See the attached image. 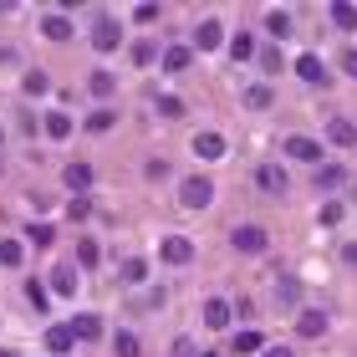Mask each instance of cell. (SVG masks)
<instances>
[{
	"instance_id": "f546056e",
	"label": "cell",
	"mask_w": 357,
	"mask_h": 357,
	"mask_svg": "<svg viewBox=\"0 0 357 357\" xmlns=\"http://www.w3.org/2000/svg\"><path fill=\"white\" fill-rule=\"evenodd\" d=\"M332 21L342 26V31H357V6H342V0H337V6H332Z\"/></svg>"
},
{
	"instance_id": "2e32d148",
	"label": "cell",
	"mask_w": 357,
	"mask_h": 357,
	"mask_svg": "<svg viewBox=\"0 0 357 357\" xmlns=\"http://www.w3.org/2000/svg\"><path fill=\"white\" fill-rule=\"evenodd\" d=\"M194 153L215 164V158H225V138H220V133H199V138H194Z\"/></svg>"
},
{
	"instance_id": "484cf974",
	"label": "cell",
	"mask_w": 357,
	"mask_h": 357,
	"mask_svg": "<svg viewBox=\"0 0 357 357\" xmlns=\"http://www.w3.org/2000/svg\"><path fill=\"white\" fill-rule=\"evenodd\" d=\"M245 107H255V112H266V107H271V87H266V82H255V87H245Z\"/></svg>"
},
{
	"instance_id": "1f68e13d",
	"label": "cell",
	"mask_w": 357,
	"mask_h": 357,
	"mask_svg": "<svg viewBox=\"0 0 357 357\" xmlns=\"http://www.w3.org/2000/svg\"><path fill=\"white\" fill-rule=\"evenodd\" d=\"M143 275H149V261H138V255H133V261H123V281L128 286H138Z\"/></svg>"
},
{
	"instance_id": "e0dca14e",
	"label": "cell",
	"mask_w": 357,
	"mask_h": 357,
	"mask_svg": "<svg viewBox=\"0 0 357 357\" xmlns=\"http://www.w3.org/2000/svg\"><path fill=\"white\" fill-rule=\"evenodd\" d=\"M52 291H56V296H72V291H77V266H56L52 271Z\"/></svg>"
},
{
	"instance_id": "4316f807",
	"label": "cell",
	"mask_w": 357,
	"mask_h": 357,
	"mask_svg": "<svg viewBox=\"0 0 357 357\" xmlns=\"http://www.w3.org/2000/svg\"><path fill=\"white\" fill-rule=\"evenodd\" d=\"M26 240H31V245H41V250H46V245L56 240V230H52V225H41V220H36V225H26Z\"/></svg>"
},
{
	"instance_id": "8fae6325",
	"label": "cell",
	"mask_w": 357,
	"mask_h": 357,
	"mask_svg": "<svg viewBox=\"0 0 357 357\" xmlns=\"http://www.w3.org/2000/svg\"><path fill=\"white\" fill-rule=\"evenodd\" d=\"M220 41H225L220 21H199V26H194V52H215Z\"/></svg>"
},
{
	"instance_id": "7dc6e473",
	"label": "cell",
	"mask_w": 357,
	"mask_h": 357,
	"mask_svg": "<svg viewBox=\"0 0 357 357\" xmlns=\"http://www.w3.org/2000/svg\"><path fill=\"white\" fill-rule=\"evenodd\" d=\"M0 174H6V164H0Z\"/></svg>"
},
{
	"instance_id": "d590c367",
	"label": "cell",
	"mask_w": 357,
	"mask_h": 357,
	"mask_svg": "<svg viewBox=\"0 0 357 357\" xmlns=\"http://www.w3.org/2000/svg\"><path fill=\"white\" fill-rule=\"evenodd\" d=\"M133 21H138V26H149V21H158V6H133Z\"/></svg>"
},
{
	"instance_id": "ac0fdd59",
	"label": "cell",
	"mask_w": 357,
	"mask_h": 357,
	"mask_svg": "<svg viewBox=\"0 0 357 357\" xmlns=\"http://www.w3.org/2000/svg\"><path fill=\"white\" fill-rule=\"evenodd\" d=\"M230 352L235 357H255V352H266V342H261V332H240L235 342H230Z\"/></svg>"
},
{
	"instance_id": "f35d334b",
	"label": "cell",
	"mask_w": 357,
	"mask_h": 357,
	"mask_svg": "<svg viewBox=\"0 0 357 357\" xmlns=\"http://www.w3.org/2000/svg\"><path fill=\"white\" fill-rule=\"evenodd\" d=\"M261 67L266 72H281V52H261Z\"/></svg>"
},
{
	"instance_id": "d4e9b609",
	"label": "cell",
	"mask_w": 357,
	"mask_h": 357,
	"mask_svg": "<svg viewBox=\"0 0 357 357\" xmlns=\"http://www.w3.org/2000/svg\"><path fill=\"white\" fill-rule=\"evenodd\" d=\"M87 87H92V97H112V92H118L112 72H92V77H87Z\"/></svg>"
},
{
	"instance_id": "60d3db41",
	"label": "cell",
	"mask_w": 357,
	"mask_h": 357,
	"mask_svg": "<svg viewBox=\"0 0 357 357\" xmlns=\"http://www.w3.org/2000/svg\"><path fill=\"white\" fill-rule=\"evenodd\" d=\"M26 296L36 301V306H46V286H41V281H31V286H26Z\"/></svg>"
},
{
	"instance_id": "7bdbcfd3",
	"label": "cell",
	"mask_w": 357,
	"mask_h": 357,
	"mask_svg": "<svg viewBox=\"0 0 357 357\" xmlns=\"http://www.w3.org/2000/svg\"><path fill=\"white\" fill-rule=\"evenodd\" d=\"M342 72H347V77H357V52H342Z\"/></svg>"
},
{
	"instance_id": "30bf717a",
	"label": "cell",
	"mask_w": 357,
	"mask_h": 357,
	"mask_svg": "<svg viewBox=\"0 0 357 357\" xmlns=\"http://www.w3.org/2000/svg\"><path fill=\"white\" fill-rule=\"evenodd\" d=\"M61 184H67V189H77V194H82V189H92V164H82V158H72V164L61 169Z\"/></svg>"
},
{
	"instance_id": "4dcf8cb0",
	"label": "cell",
	"mask_w": 357,
	"mask_h": 357,
	"mask_svg": "<svg viewBox=\"0 0 357 357\" xmlns=\"http://www.w3.org/2000/svg\"><path fill=\"white\" fill-rule=\"evenodd\" d=\"M112 123H118V112H112V107H97L92 118H87V128H92V133H107Z\"/></svg>"
},
{
	"instance_id": "44dd1931",
	"label": "cell",
	"mask_w": 357,
	"mask_h": 357,
	"mask_svg": "<svg viewBox=\"0 0 357 357\" xmlns=\"http://www.w3.org/2000/svg\"><path fill=\"white\" fill-rule=\"evenodd\" d=\"M266 31L275 41H286L291 36V10H266Z\"/></svg>"
},
{
	"instance_id": "9c48e42d",
	"label": "cell",
	"mask_w": 357,
	"mask_h": 357,
	"mask_svg": "<svg viewBox=\"0 0 357 357\" xmlns=\"http://www.w3.org/2000/svg\"><path fill=\"white\" fill-rule=\"evenodd\" d=\"M327 321H332V317L321 312V306H306V312L296 317V332H301V337H321V332H327Z\"/></svg>"
},
{
	"instance_id": "52a82bcc",
	"label": "cell",
	"mask_w": 357,
	"mask_h": 357,
	"mask_svg": "<svg viewBox=\"0 0 357 357\" xmlns=\"http://www.w3.org/2000/svg\"><path fill=\"white\" fill-rule=\"evenodd\" d=\"M230 317H235V306L225 301V296H209V301H204V321H209V332L230 327Z\"/></svg>"
},
{
	"instance_id": "8992f818",
	"label": "cell",
	"mask_w": 357,
	"mask_h": 357,
	"mask_svg": "<svg viewBox=\"0 0 357 357\" xmlns=\"http://www.w3.org/2000/svg\"><path fill=\"white\" fill-rule=\"evenodd\" d=\"M255 184H261L266 194H286V189H291V178H286L281 164H261V169H255Z\"/></svg>"
},
{
	"instance_id": "3957f363",
	"label": "cell",
	"mask_w": 357,
	"mask_h": 357,
	"mask_svg": "<svg viewBox=\"0 0 357 357\" xmlns=\"http://www.w3.org/2000/svg\"><path fill=\"white\" fill-rule=\"evenodd\" d=\"M158 261H164V266H189V261H194V240L164 235V240H158Z\"/></svg>"
},
{
	"instance_id": "836d02e7",
	"label": "cell",
	"mask_w": 357,
	"mask_h": 357,
	"mask_svg": "<svg viewBox=\"0 0 357 357\" xmlns=\"http://www.w3.org/2000/svg\"><path fill=\"white\" fill-rule=\"evenodd\" d=\"M153 56H158V46H153V41H138V46H133V61H138V67H149Z\"/></svg>"
},
{
	"instance_id": "83f0119b",
	"label": "cell",
	"mask_w": 357,
	"mask_h": 357,
	"mask_svg": "<svg viewBox=\"0 0 357 357\" xmlns=\"http://www.w3.org/2000/svg\"><path fill=\"white\" fill-rule=\"evenodd\" d=\"M97 261H102V250H97V240H77V266H97Z\"/></svg>"
},
{
	"instance_id": "ffe728a7",
	"label": "cell",
	"mask_w": 357,
	"mask_h": 357,
	"mask_svg": "<svg viewBox=\"0 0 357 357\" xmlns=\"http://www.w3.org/2000/svg\"><path fill=\"white\" fill-rule=\"evenodd\" d=\"M230 56H235V61H250V56H261V46H255V36H250V31H240V36L230 41Z\"/></svg>"
},
{
	"instance_id": "5b68a950",
	"label": "cell",
	"mask_w": 357,
	"mask_h": 357,
	"mask_svg": "<svg viewBox=\"0 0 357 357\" xmlns=\"http://www.w3.org/2000/svg\"><path fill=\"white\" fill-rule=\"evenodd\" d=\"M286 158H301V164H317V169H321V143L291 133V138H286Z\"/></svg>"
},
{
	"instance_id": "74e56055",
	"label": "cell",
	"mask_w": 357,
	"mask_h": 357,
	"mask_svg": "<svg viewBox=\"0 0 357 357\" xmlns=\"http://www.w3.org/2000/svg\"><path fill=\"white\" fill-rule=\"evenodd\" d=\"M275 296H281V301L291 306V301H296V296H301V286H296V281H281V291H275Z\"/></svg>"
},
{
	"instance_id": "b9f144b4",
	"label": "cell",
	"mask_w": 357,
	"mask_h": 357,
	"mask_svg": "<svg viewBox=\"0 0 357 357\" xmlns=\"http://www.w3.org/2000/svg\"><path fill=\"white\" fill-rule=\"evenodd\" d=\"M174 357H194V342H189V337H178V342H174Z\"/></svg>"
},
{
	"instance_id": "9a60e30c",
	"label": "cell",
	"mask_w": 357,
	"mask_h": 357,
	"mask_svg": "<svg viewBox=\"0 0 357 357\" xmlns=\"http://www.w3.org/2000/svg\"><path fill=\"white\" fill-rule=\"evenodd\" d=\"M296 77H301V82H327V67H321V56H312V52L296 56Z\"/></svg>"
},
{
	"instance_id": "7402d4cb",
	"label": "cell",
	"mask_w": 357,
	"mask_h": 357,
	"mask_svg": "<svg viewBox=\"0 0 357 357\" xmlns=\"http://www.w3.org/2000/svg\"><path fill=\"white\" fill-rule=\"evenodd\" d=\"M189 61H194V46H169V52H164V67L169 72H184Z\"/></svg>"
},
{
	"instance_id": "5bb4252c",
	"label": "cell",
	"mask_w": 357,
	"mask_h": 357,
	"mask_svg": "<svg viewBox=\"0 0 357 357\" xmlns=\"http://www.w3.org/2000/svg\"><path fill=\"white\" fill-rule=\"evenodd\" d=\"M41 36L46 41H72V21L67 15H41Z\"/></svg>"
},
{
	"instance_id": "8d00e7d4",
	"label": "cell",
	"mask_w": 357,
	"mask_h": 357,
	"mask_svg": "<svg viewBox=\"0 0 357 357\" xmlns=\"http://www.w3.org/2000/svg\"><path fill=\"white\" fill-rule=\"evenodd\" d=\"M317 220H321V225H337V220H342V204H321Z\"/></svg>"
},
{
	"instance_id": "d6a6232c",
	"label": "cell",
	"mask_w": 357,
	"mask_h": 357,
	"mask_svg": "<svg viewBox=\"0 0 357 357\" xmlns=\"http://www.w3.org/2000/svg\"><path fill=\"white\" fill-rule=\"evenodd\" d=\"M112 347H118V357H138V352H143L133 332H118V337H112Z\"/></svg>"
},
{
	"instance_id": "277c9868",
	"label": "cell",
	"mask_w": 357,
	"mask_h": 357,
	"mask_svg": "<svg viewBox=\"0 0 357 357\" xmlns=\"http://www.w3.org/2000/svg\"><path fill=\"white\" fill-rule=\"evenodd\" d=\"M87 41L97 46V52H112V46L123 41V26L112 21V15H97V21H92V36H87Z\"/></svg>"
},
{
	"instance_id": "603a6c76",
	"label": "cell",
	"mask_w": 357,
	"mask_h": 357,
	"mask_svg": "<svg viewBox=\"0 0 357 357\" xmlns=\"http://www.w3.org/2000/svg\"><path fill=\"white\" fill-rule=\"evenodd\" d=\"M342 178H347V169H342V164H321V169H317V184H321V189H337Z\"/></svg>"
},
{
	"instance_id": "ab89813d",
	"label": "cell",
	"mask_w": 357,
	"mask_h": 357,
	"mask_svg": "<svg viewBox=\"0 0 357 357\" xmlns=\"http://www.w3.org/2000/svg\"><path fill=\"white\" fill-rule=\"evenodd\" d=\"M87 209H92L87 199H72V204H67V215H72V220H87Z\"/></svg>"
},
{
	"instance_id": "e575fe53",
	"label": "cell",
	"mask_w": 357,
	"mask_h": 357,
	"mask_svg": "<svg viewBox=\"0 0 357 357\" xmlns=\"http://www.w3.org/2000/svg\"><path fill=\"white\" fill-rule=\"evenodd\" d=\"M158 112H164V118H178V112H184V102H178V97H169V92H164V97H158Z\"/></svg>"
},
{
	"instance_id": "6da1fadb",
	"label": "cell",
	"mask_w": 357,
	"mask_h": 357,
	"mask_svg": "<svg viewBox=\"0 0 357 357\" xmlns=\"http://www.w3.org/2000/svg\"><path fill=\"white\" fill-rule=\"evenodd\" d=\"M178 204H184V209H204V204H215V184H209V174H189L184 184H178Z\"/></svg>"
},
{
	"instance_id": "f6af8a7d",
	"label": "cell",
	"mask_w": 357,
	"mask_h": 357,
	"mask_svg": "<svg viewBox=\"0 0 357 357\" xmlns=\"http://www.w3.org/2000/svg\"><path fill=\"white\" fill-rule=\"evenodd\" d=\"M0 357H21V352H10V347H0Z\"/></svg>"
},
{
	"instance_id": "cb8c5ba5",
	"label": "cell",
	"mask_w": 357,
	"mask_h": 357,
	"mask_svg": "<svg viewBox=\"0 0 357 357\" xmlns=\"http://www.w3.org/2000/svg\"><path fill=\"white\" fill-rule=\"evenodd\" d=\"M0 266H6V271H21V240H0Z\"/></svg>"
},
{
	"instance_id": "7c38bea8",
	"label": "cell",
	"mask_w": 357,
	"mask_h": 357,
	"mask_svg": "<svg viewBox=\"0 0 357 357\" xmlns=\"http://www.w3.org/2000/svg\"><path fill=\"white\" fill-rule=\"evenodd\" d=\"M327 143H337V149H352L357 143V128L347 118H327Z\"/></svg>"
},
{
	"instance_id": "d6986e66",
	"label": "cell",
	"mask_w": 357,
	"mask_h": 357,
	"mask_svg": "<svg viewBox=\"0 0 357 357\" xmlns=\"http://www.w3.org/2000/svg\"><path fill=\"white\" fill-rule=\"evenodd\" d=\"M41 128H46V138H56V143H61V138H72V118H67V112H46V123H41Z\"/></svg>"
},
{
	"instance_id": "7a4b0ae2",
	"label": "cell",
	"mask_w": 357,
	"mask_h": 357,
	"mask_svg": "<svg viewBox=\"0 0 357 357\" xmlns=\"http://www.w3.org/2000/svg\"><path fill=\"white\" fill-rule=\"evenodd\" d=\"M230 245H235L240 255H266V245H271V240H266V230H261V225H235Z\"/></svg>"
},
{
	"instance_id": "ee69618b",
	"label": "cell",
	"mask_w": 357,
	"mask_h": 357,
	"mask_svg": "<svg viewBox=\"0 0 357 357\" xmlns=\"http://www.w3.org/2000/svg\"><path fill=\"white\" fill-rule=\"evenodd\" d=\"M261 357H291V347H266Z\"/></svg>"
},
{
	"instance_id": "4fadbf2b",
	"label": "cell",
	"mask_w": 357,
	"mask_h": 357,
	"mask_svg": "<svg viewBox=\"0 0 357 357\" xmlns=\"http://www.w3.org/2000/svg\"><path fill=\"white\" fill-rule=\"evenodd\" d=\"M72 342H77V337H72V327H61V321H56V327H46V352H52V357L72 352Z\"/></svg>"
},
{
	"instance_id": "ba28073f",
	"label": "cell",
	"mask_w": 357,
	"mask_h": 357,
	"mask_svg": "<svg viewBox=\"0 0 357 357\" xmlns=\"http://www.w3.org/2000/svg\"><path fill=\"white\" fill-rule=\"evenodd\" d=\"M67 327H72V337H77V342H97V337H102V317L82 312V317H72Z\"/></svg>"
},
{
	"instance_id": "f1b7e54d",
	"label": "cell",
	"mask_w": 357,
	"mask_h": 357,
	"mask_svg": "<svg viewBox=\"0 0 357 357\" xmlns=\"http://www.w3.org/2000/svg\"><path fill=\"white\" fill-rule=\"evenodd\" d=\"M21 87H26V97H41L46 87H52V77H46V72H36V67H31V72H26V82H21Z\"/></svg>"
},
{
	"instance_id": "bcb514c9",
	"label": "cell",
	"mask_w": 357,
	"mask_h": 357,
	"mask_svg": "<svg viewBox=\"0 0 357 357\" xmlns=\"http://www.w3.org/2000/svg\"><path fill=\"white\" fill-rule=\"evenodd\" d=\"M0 143H6V133H0Z\"/></svg>"
}]
</instances>
